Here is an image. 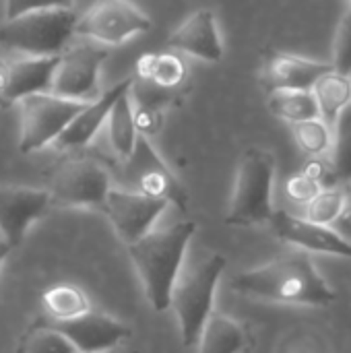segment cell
<instances>
[{"instance_id":"1","label":"cell","mask_w":351,"mask_h":353,"mask_svg":"<svg viewBox=\"0 0 351 353\" xmlns=\"http://www.w3.org/2000/svg\"><path fill=\"white\" fill-rule=\"evenodd\" d=\"M232 288L242 296L298 306H329L337 298L304 252H294L259 269L240 273L232 279Z\"/></svg>"},{"instance_id":"2","label":"cell","mask_w":351,"mask_h":353,"mask_svg":"<svg viewBox=\"0 0 351 353\" xmlns=\"http://www.w3.org/2000/svg\"><path fill=\"white\" fill-rule=\"evenodd\" d=\"M194 232V221H180L168 230L149 232L141 240L128 244V254L143 281L147 300L157 312L170 308V296Z\"/></svg>"},{"instance_id":"3","label":"cell","mask_w":351,"mask_h":353,"mask_svg":"<svg viewBox=\"0 0 351 353\" xmlns=\"http://www.w3.org/2000/svg\"><path fill=\"white\" fill-rule=\"evenodd\" d=\"M273 182L275 157L261 147H248L238 161L236 182L232 192L228 225L248 228L269 223L273 215Z\"/></svg>"},{"instance_id":"4","label":"cell","mask_w":351,"mask_h":353,"mask_svg":"<svg viewBox=\"0 0 351 353\" xmlns=\"http://www.w3.org/2000/svg\"><path fill=\"white\" fill-rule=\"evenodd\" d=\"M225 265V259L215 254L184 273L180 271L170 296V308H174L178 316L184 347L199 343L201 331L213 312L215 290Z\"/></svg>"},{"instance_id":"5","label":"cell","mask_w":351,"mask_h":353,"mask_svg":"<svg viewBox=\"0 0 351 353\" xmlns=\"http://www.w3.org/2000/svg\"><path fill=\"white\" fill-rule=\"evenodd\" d=\"M79 14L72 8L35 10L0 23V46L25 56L62 54L74 35Z\"/></svg>"},{"instance_id":"6","label":"cell","mask_w":351,"mask_h":353,"mask_svg":"<svg viewBox=\"0 0 351 353\" xmlns=\"http://www.w3.org/2000/svg\"><path fill=\"white\" fill-rule=\"evenodd\" d=\"M19 105V151L23 155L52 145L87 101L66 99L54 93H33L17 101Z\"/></svg>"},{"instance_id":"7","label":"cell","mask_w":351,"mask_h":353,"mask_svg":"<svg viewBox=\"0 0 351 353\" xmlns=\"http://www.w3.org/2000/svg\"><path fill=\"white\" fill-rule=\"evenodd\" d=\"M122 176L130 190L168 201L180 211L188 209V192L176 174L166 165L159 153L153 149L151 141L143 134L137 137L134 147L126 159H122Z\"/></svg>"},{"instance_id":"8","label":"cell","mask_w":351,"mask_h":353,"mask_svg":"<svg viewBox=\"0 0 351 353\" xmlns=\"http://www.w3.org/2000/svg\"><path fill=\"white\" fill-rule=\"evenodd\" d=\"M106 58L108 50L97 41H79L70 48H64L54 72L50 93L87 103L97 99L101 95L99 70Z\"/></svg>"},{"instance_id":"9","label":"cell","mask_w":351,"mask_h":353,"mask_svg":"<svg viewBox=\"0 0 351 353\" xmlns=\"http://www.w3.org/2000/svg\"><path fill=\"white\" fill-rule=\"evenodd\" d=\"M112 190L110 172L95 159L64 161L50 180V199L62 207H103Z\"/></svg>"},{"instance_id":"10","label":"cell","mask_w":351,"mask_h":353,"mask_svg":"<svg viewBox=\"0 0 351 353\" xmlns=\"http://www.w3.org/2000/svg\"><path fill=\"white\" fill-rule=\"evenodd\" d=\"M151 29V21L128 0H97L77 21L74 33L101 46H120L128 37Z\"/></svg>"},{"instance_id":"11","label":"cell","mask_w":351,"mask_h":353,"mask_svg":"<svg viewBox=\"0 0 351 353\" xmlns=\"http://www.w3.org/2000/svg\"><path fill=\"white\" fill-rule=\"evenodd\" d=\"M168 201L153 199L134 190L112 188L101 209L108 215L114 232L128 246L151 232V228L168 209Z\"/></svg>"},{"instance_id":"12","label":"cell","mask_w":351,"mask_h":353,"mask_svg":"<svg viewBox=\"0 0 351 353\" xmlns=\"http://www.w3.org/2000/svg\"><path fill=\"white\" fill-rule=\"evenodd\" d=\"M41 325L64 335L77 353H99L116 350L130 337V329L101 312H83L72 319H46Z\"/></svg>"},{"instance_id":"13","label":"cell","mask_w":351,"mask_h":353,"mask_svg":"<svg viewBox=\"0 0 351 353\" xmlns=\"http://www.w3.org/2000/svg\"><path fill=\"white\" fill-rule=\"evenodd\" d=\"M52 205L50 192L29 186L0 184V234L8 248H17L29 225Z\"/></svg>"},{"instance_id":"14","label":"cell","mask_w":351,"mask_h":353,"mask_svg":"<svg viewBox=\"0 0 351 353\" xmlns=\"http://www.w3.org/2000/svg\"><path fill=\"white\" fill-rule=\"evenodd\" d=\"M269 223L279 240L298 246L304 252H321L351 259V242L341 238L331 225H321L308 221L306 217L290 215L285 211H273Z\"/></svg>"},{"instance_id":"15","label":"cell","mask_w":351,"mask_h":353,"mask_svg":"<svg viewBox=\"0 0 351 353\" xmlns=\"http://www.w3.org/2000/svg\"><path fill=\"white\" fill-rule=\"evenodd\" d=\"M60 54L54 56H19L6 62V79L0 91V108H8L33 93H50Z\"/></svg>"},{"instance_id":"16","label":"cell","mask_w":351,"mask_h":353,"mask_svg":"<svg viewBox=\"0 0 351 353\" xmlns=\"http://www.w3.org/2000/svg\"><path fill=\"white\" fill-rule=\"evenodd\" d=\"M168 46L178 54H190L205 62H219L223 58V41L215 12L211 8L194 10L172 31Z\"/></svg>"},{"instance_id":"17","label":"cell","mask_w":351,"mask_h":353,"mask_svg":"<svg viewBox=\"0 0 351 353\" xmlns=\"http://www.w3.org/2000/svg\"><path fill=\"white\" fill-rule=\"evenodd\" d=\"M132 83V74L122 79L118 85H114L112 89H108L106 93H101L97 99L89 101L72 120L70 124L60 132V137L52 143L58 151H72V149H83L87 147L95 134L99 132V128L103 126V122L108 120V114L114 105V101L130 89Z\"/></svg>"},{"instance_id":"18","label":"cell","mask_w":351,"mask_h":353,"mask_svg":"<svg viewBox=\"0 0 351 353\" xmlns=\"http://www.w3.org/2000/svg\"><path fill=\"white\" fill-rule=\"evenodd\" d=\"M331 64L290 52H271L263 66V85L269 91L277 89H312L317 79Z\"/></svg>"},{"instance_id":"19","label":"cell","mask_w":351,"mask_h":353,"mask_svg":"<svg viewBox=\"0 0 351 353\" xmlns=\"http://www.w3.org/2000/svg\"><path fill=\"white\" fill-rule=\"evenodd\" d=\"M134 77L157 89L182 95L184 85L188 81V68L178 52L166 50V52H153L141 56L137 62Z\"/></svg>"},{"instance_id":"20","label":"cell","mask_w":351,"mask_h":353,"mask_svg":"<svg viewBox=\"0 0 351 353\" xmlns=\"http://www.w3.org/2000/svg\"><path fill=\"white\" fill-rule=\"evenodd\" d=\"M248 347V333L240 323L221 312H211L201 337L199 353H244Z\"/></svg>"},{"instance_id":"21","label":"cell","mask_w":351,"mask_h":353,"mask_svg":"<svg viewBox=\"0 0 351 353\" xmlns=\"http://www.w3.org/2000/svg\"><path fill=\"white\" fill-rule=\"evenodd\" d=\"M310 91L314 93L321 118L333 126L337 116L351 105V74H343L331 66L317 79Z\"/></svg>"},{"instance_id":"22","label":"cell","mask_w":351,"mask_h":353,"mask_svg":"<svg viewBox=\"0 0 351 353\" xmlns=\"http://www.w3.org/2000/svg\"><path fill=\"white\" fill-rule=\"evenodd\" d=\"M269 110L273 116L296 124L319 118V105L310 89H277L269 91Z\"/></svg>"},{"instance_id":"23","label":"cell","mask_w":351,"mask_h":353,"mask_svg":"<svg viewBox=\"0 0 351 353\" xmlns=\"http://www.w3.org/2000/svg\"><path fill=\"white\" fill-rule=\"evenodd\" d=\"M108 130H110V145H112L114 153L120 159H126L134 147L137 137H139L128 91H124L114 101V105L108 114Z\"/></svg>"},{"instance_id":"24","label":"cell","mask_w":351,"mask_h":353,"mask_svg":"<svg viewBox=\"0 0 351 353\" xmlns=\"http://www.w3.org/2000/svg\"><path fill=\"white\" fill-rule=\"evenodd\" d=\"M331 143V180L351 182V105H348L335 120Z\"/></svg>"},{"instance_id":"25","label":"cell","mask_w":351,"mask_h":353,"mask_svg":"<svg viewBox=\"0 0 351 353\" xmlns=\"http://www.w3.org/2000/svg\"><path fill=\"white\" fill-rule=\"evenodd\" d=\"M327 180H331V170L314 157L288 180V196L296 203L306 205L319 190L327 186Z\"/></svg>"},{"instance_id":"26","label":"cell","mask_w":351,"mask_h":353,"mask_svg":"<svg viewBox=\"0 0 351 353\" xmlns=\"http://www.w3.org/2000/svg\"><path fill=\"white\" fill-rule=\"evenodd\" d=\"M43 306L50 319H72L89 310V300L74 285H56L43 294Z\"/></svg>"},{"instance_id":"27","label":"cell","mask_w":351,"mask_h":353,"mask_svg":"<svg viewBox=\"0 0 351 353\" xmlns=\"http://www.w3.org/2000/svg\"><path fill=\"white\" fill-rule=\"evenodd\" d=\"M292 132H294L298 147L310 157H321L327 151H331L333 132H331V126L321 116L292 124Z\"/></svg>"},{"instance_id":"28","label":"cell","mask_w":351,"mask_h":353,"mask_svg":"<svg viewBox=\"0 0 351 353\" xmlns=\"http://www.w3.org/2000/svg\"><path fill=\"white\" fill-rule=\"evenodd\" d=\"M343 201H345V192L341 188L325 186L306 203V219L321 225H333V221L337 219L343 207Z\"/></svg>"},{"instance_id":"29","label":"cell","mask_w":351,"mask_h":353,"mask_svg":"<svg viewBox=\"0 0 351 353\" xmlns=\"http://www.w3.org/2000/svg\"><path fill=\"white\" fill-rule=\"evenodd\" d=\"M23 353H77V350L64 335L46 325H39L25 341Z\"/></svg>"},{"instance_id":"30","label":"cell","mask_w":351,"mask_h":353,"mask_svg":"<svg viewBox=\"0 0 351 353\" xmlns=\"http://www.w3.org/2000/svg\"><path fill=\"white\" fill-rule=\"evenodd\" d=\"M335 70L351 74V4L345 8L339 25H337V33H335V41H333V64Z\"/></svg>"},{"instance_id":"31","label":"cell","mask_w":351,"mask_h":353,"mask_svg":"<svg viewBox=\"0 0 351 353\" xmlns=\"http://www.w3.org/2000/svg\"><path fill=\"white\" fill-rule=\"evenodd\" d=\"M72 0H4V19H14L35 10L70 8Z\"/></svg>"},{"instance_id":"32","label":"cell","mask_w":351,"mask_h":353,"mask_svg":"<svg viewBox=\"0 0 351 353\" xmlns=\"http://www.w3.org/2000/svg\"><path fill=\"white\" fill-rule=\"evenodd\" d=\"M341 238H345L348 242H351V190L345 192V201H343V207L337 215V219L333 221L331 225Z\"/></svg>"},{"instance_id":"33","label":"cell","mask_w":351,"mask_h":353,"mask_svg":"<svg viewBox=\"0 0 351 353\" xmlns=\"http://www.w3.org/2000/svg\"><path fill=\"white\" fill-rule=\"evenodd\" d=\"M4 79H6V62L0 60V91L4 87Z\"/></svg>"},{"instance_id":"34","label":"cell","mask_w":351,"mask_h":353,"mask_svg":"<svg viewBox=\"0 0 351 353\" xmlns=\"http://www.w3.org/2000/svg\"><path fill=\"white\" fill-rule=\"evenodd\" d=\"M8 252H10V248L4 242H0V267H2V263H4V259H6Z\"/></svg>"},{"instance_id":"35","label":"cell","mask_w":351,"mask_h":353,"mask_svg":"<svg viewBox=\"0 0 351 353\" xmlns=\"http://www.w3.org/2000/svg\"><path fill=\"white\" fill-rule=\"evenodd\" d=\"M99 353H116V350H110V352H99Z\"/></svg>"},{"instance_id":"36","label":"cell","mask_w":351,"mask_h":353,"mask_svg":"<svg viewBox=\"0 0 351 353\" xmlns=\"http://www.w3.org/2000/svg\"><path fill=\"white\" fill-rule=\"evenodd\" d=\"M350 4H351V0H350Z\"/></svg>"}]
</instances>
